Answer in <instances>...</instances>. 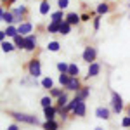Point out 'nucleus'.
<instances>
[{
    "label": "nucleus",
    "instance_id": "dca6fc26",
    "mask_svg": "<svg viewBox=\"0 0 130 130\" xmlns=\"http://www.w3.org/2000/svg\"><path fill=\"white\" fill-rule=\"evenodd\" d=\"M66 102H68V97H66V94H62V95H61L59 99H57V104H59V109H62V108H66V106H68Z\"/></svg>",
    "mask_w": 130,
    "mask_h": 130
},
{
    "label": "nucleus",
    "instance_id": "2f4dec72",
    "mask_svg": "<svg viewBox=\"0 0 130 130\" xmlns=\"http://www.w3.org/2000/svg\"><path fill=\"white\" fill-rule=\"evenodd\" d=\"M52 95H56V97H61L62 95V92L59 89H52Z\"/></svg>",
    "mask_w": 130,
    "mask_h": 130
},
{
    "label": "nucleus",
    "instance_id": "7c9ffc66",
    "mask_svg": "<svg viewBox=\"0 0 130 130\" xmlns=\"http://www.w3.org/2000/svg\"><path fill=\"white\" fill-rule=\"evenodd\" d=\"M61 18H62V12H54V14H52V19L54 21H62Z\"/></svg>",
    "mask_w": 130,
    "mask_h": 130
},
{
    "label": "nucleus",
    "instance_id": "2eb2a0df",
    "mask_svg": "<svg viewBox=\"0 0 130 130\" xmlns=\"http://www.w3.org/2000/svg\"><path fill=\"white\" fill-rule=\"evenodd\" d=\"M70 80H71V76L68 75V73H62L59 76V82H61V85H66L68 87V83H70Z\"/></svg>",
    "mask_w": 130,
    "mask_h": 130
},
{
    "label": "nucleus",
    "instance_id": "6ab92c4d",
    "mask_svg": "<svg viewBox=\"0 0 130 130\" xmlns=\"http://www.w3.org/2000/svg\"><path fill=\"white\" fill-rule=\"evenodd\" d=\"M57 70H59L61 75H62V73H68V71H70V66H68L66 62H59V64H57Z\"/></svg>",
    "mask_w": 130,
    "mask_h": 130
},
{
    "label": "nucleus",
    "instance_id": "f257e3e1",
    "mask_svg": "<svg viewBox=\"0 0 130 130\" xmlns=\"http://www.w3.org/2000/svg\"><path fill=\"white\" fill-rule=\"evenodd\" d=\"M12 116L18 121H24V123H30V125H38V118L33 116V115H24V113H12Z\"/></svg>",
    "mask_w": 130,
    "mask_h": 130
},
{
    "label": "nucleus",
    "instance_id": "39448f33",
    "mask_svg": "<svg viewBox=\"0 0 130 130\" xmlns=\"http://www.w3.org/2000/svg\"><path fill=\"white\" fill-rule=\"evenodd\" d=\"M24 43H26V47H24L26 50H33L35 49V43H37V38H35L33 35H28V37L24 38Z\"/></svg>",
    "mask_w": 130,
    "mask_h": 130
},
{
    "label": "nucleus",
    "instance_id": "7ed1b4c3",
    "mask_svg": "<svg viewBox=\"0 0 130 130\" xmlns=\"http://www.w3.org/2000/svg\"><path fill=\"white\" fill-rule=\"evenodd\" d=\"M30 75L31 76H40V61H37V59H33L30 62Z\"/></svg>",
    "mask_w": 130,
    "mask_h": 130
},
{
    "label": "nucleus",
    "instance_id": "72a5a7b5",
    "mask_svg": "<svg viewBox=\"0 0 130 130\" xmlns=\"http://www.w3.org/2000/svg\"><path fill=\"white\" fill-rule=\"evenodd\" d=\"M7 130H19V128H18V125H10Z\"/></svg>",
    "mask_w": 130,
    "mask_h": 130
},
{
    "label": "nucleus",
    "instance_id": "a878e982",
    "mask_svg": "<svg viewBox=\"0 0 130 130\" xmlns=\"http://www.w3.org/2000/svg\"><path fill=\"white\" fill-rule=\"evenodd\" d=\"M108 10H109L108 4H101L99 7H97V12H99V14H104V12H108Z\"/></svg>",
    "mask_w": 130,
    "mask_h": 130
},
{
    "label": "nucleus",
    "instance_id": "c9c22d12",
    "mask_svg": "<svg viewBox=\"0 0 130 130\" xmlns=\"http://www.w3.org/2000/svg\"><path fill=\"white\" fill-rule=\"evenodd\" d=\"M128 116H130V113H128Z\"/></svg>",
    "mask_w": 130,
    "mask_h": 130
},
{
    "label": "nucleus",
    "instance_id": "9d476101",
    "mask_svg": "<svg viewBox=\"0 0 130 130\" xmlns=\"http://www.w3.org/2000/svg\"><path fill=\"white\" fill-rule=\"evenodd\" d=\"M61 24L62 21H52V24H49V33H56L61 30Z\"/></svg>",
    "mask_w": 130,
    "mask_h": 130
},
{
    "label": "nucleus",
    "instance_id": "ddd939ff",
    "mask_svg": "<svg viewBox=\"0 0 130 130\" xmlns=\"http://www.w3.org/2000/svg\"><path fill=\"white\" fill-rule=\"evenodd\" d=\"M78 21H80V18H78L75 12H73V14H68V18H66V23H70V24H76Z\"/></svg>",
    "mask_w": 130,
    "mask_h": 130
},
{
    "label": "nucleus",
    "instance_id": "a211bd4d",
    "mask_svg": "<svg viewBox=\"0 0 130 130\" xmlns=\"http://www.w3.org/2000/svg\"><path fill=\"white\" fill-rule=\"evenodd\" d=\"M2 21H5V23H12V21H14V16H12L10 12H2Z\"/></svg>",
    "mask_w": 130,
    "mask_h": 130
},
{
    "label": "nucleus",
    "instance_id": "423d86ee",
    "mask_svg": "<svg viewBox=\"0 0 130 130\" xmlns=\"http://www.w3.org/2000/svg\"><path fill=\"white\" fill-rule=\"evenodd\" d=\"M95 115H97V118L108 120V118H109V109H108V108H97V109H95Z\"/></svg>",
    "mask_w": 130,
    "mask_h": 130
},
{
    "label": "nucleus",
    "instance_id": "0eeeda50",
    "mask_svg": "<svg viewBox=\"0 0 130 130\" xmlns=\"http://www.w3.org/2000/svg\"><path fill=\"white\" fill-rule=\"evenodd\" d=\"M99 71H101V66L97 64V62H92L90 68H89V75H87V76H97Z\"/></svg>",
    "mask_w": 130,
    "mask_h": 130
},
{
    "label": "nucleus",
    "instance_id": "20e7f679",
    "mask_svg": "<svg viewBox=\"0 0 130 130\" xmlns=\"http://www.w3.org/2000/svg\"><path fill=\"white\" fill-rule=\"evenodd\" d=\"M83 59L87 61V62H92V61L95 59V49L94 47H87L85 52H83Z\"/></svg>",
    "mask_w": 130,
    "mask_h": 130
},
{
    "label": "nucleus",
    "instance_id": "f8f14e48",
    "mask_svg": "<svg viewBox=\"0 0 130 130\" xmlns=\"http://www.w3.org/2000/svg\"><path fill=\"white\" fill-rule=\"evenodd\" d=\"M78 87H80V83H78V80H76V76H75V78L71 76L70 83H68V90H78Z\"/></svg>",
    "mask_w": 130,
    "mask_h": 130
},
{
    "label": "nucleus",
    "instance_id": "4be33fe9",
    "mask_svg": "<svg viewBox=\"0 0 130 130\" xmlns=\"http://www.w3.org/2000/svg\"><path fill=\"white\" fill-rule=\"evenodd\" d=\"M87 95H89V89H82L80 92H78V94H76V97H78V99H85V97H87Z\"/></svg>",
    "mask_w": 130,
    "mask_h": 130
},
{
    "label": "nucleus",
    "instance_id": "473e14b6",
    "mask_svg": "<svg viewBox=\"0 0 130 130\" xmlns=\"http://www.w3.org/2000/svg\"><path fill=\"white\" fill-rule=\"evenodd\" d=\"M59 7L61 9H66L68 7V0H59Z\"/></svg>",
    "mask_w": 130,
    "mask_h": 130
},
{
    "label": "nucleus",
    "instance_id": "6e6552de",
    "mask_svg": "<svg viewBox=\"0 0 130 130\" xmlns=\"http://www.w3.org/2000/svg\"><path fill=\"white\" fill-rule=\"evenodd\" d=\"M73 111H75V115H76V116H83V115H85V102H83V101H80Z\"/></svg>",
    "mask_w": 130,
    "mask_h": 130
},
{
    "label": "nucleus",
    "instance_id": "4468645a",
    "mask_svg": "<svg viewBox=\"0 0 130 130\" xmlns=\"http://www.w3.org/2000/svg\"><path fill=\"white\" fill-rule=\"evenodd\" d=\"M54 115H56V109H54L52 106L45 108V118H47V120H54Z\"/></svg>",
    "mask_w": 130,
    "mask_h": 130
},
{
    "label": "nucleus",
    "instance_id": "aec40b11",
    "mask_svg": "<svg viewBox=\"0 0 130 130\" xmlns=\"http://www.w3.org/2000/svg\"><path fill=\"white\" fill-rule=\"evenodd\" d=\"M12 49H14L12 43H9V42H2V50H4V52H10Z\"/></svg>",
    "mask_w": 130,
    "mask_h": 130
},
{
    "label": "nucleus",
    "instance_id": "9b49d317",
    "mask_svg": "<svg viewBox=\"0 0 130 130\" xmlns=\"http://www.w3.org/2000/svg\"><path fill=\"white\" fill-rule=\"evenodd\" d=\"M43 128H45V130H57V128H59V125H57L54 120H47L45 123H43Z\"/></svg>",
    "mask_w": 130,
    "mask_h": 130
},
{
    "label": "nucleus",
    "instance_id": "412c9836",
    "mask_svg": "<svg viewBox=\"0 0 130 130\" xmlns=\"http://www.w3.org/2000/svg\"><path fill=\"white\" fill-rule=\"evenodd\" d=\"M59 31L62 33V35H68V33H70V23H62Z\"/></svg>",
    "mask_w": 130,
    "mask_h": 130
},
{
    "label": "nucleus",
    "instance_id": "f03ea898",
    "mask_svg": "<svg viewBox=\"0 0 130 130\" xmlns=\"http://www.w3.org/2000/svg\"><path fill=\"white\" fill-rule=\"evenodd\" d=\"M111 104H113V111L115 113H121V109H123V101H121V97L116 92L111 94Z\"/></svg>",
    "mask_w": 130,
    "mask_h": 130
},
{
    "label": "nucleus",
    "instance_id": "1a4fd4ad",
    "mask_svg": "<svg viewBox=\"0 0 130 130\" xmlns=\"http://www.w3.org/2000/svg\"><path fill=\"white\" fill-rule=\"evenodd\" d=\"M31 31V24L30 23H23L19 28H18V33H21V35H26V33H30Z\"/></svg>",
    "mask_w": 130,
    "mask_h": 130
},
{
    "label": "nucleus",
    "instance_id": "c756f323",
    "mask_svg": "<svg viewBox=\"0 0 130 130\" xmlns=\"http://www.w3.org/2000/svg\"><path fill=\"white\" fill-rule=\"evenodd\" d=\"M121 127H125V128L130 127V116H125V118L121 120Z\"/></svg>",
    "mask_w": 130,
    "mask_h": 130
},
{
    "label": "nucleus",
    "instance_id": "c85d7f7f",
    "mask_svg": "<svg viewBox=\"0 0 130 130\" xmlns=\"http://www.w3.org/2000/svg\"><path fill=\"white\" fill-rule=\"evenodd\" d=\"M50 102H52V101H50V97H43V99H42V106H43V109H45V108H49Z\"/></svg>",
    "mask_w": 130,
    "mask_h": 130
},
{
    "label": "nucleus",
    "instance_id": "cd10ccee",
    "mask_svg": "<svg viewBox=\"0 0 130 130\" xmlns=\"http://www.w3.org/2000/svg\"><path fill=\"white\" fill-rule=\"evenodd\" d=\"M42 85H43L45 89H52V80H50V78H43V80H42Z\"/></svg>",
    "mask_w": 130,
    "mask_h": 130
},
{
    "label": "nucleus",
    "instance_id": "393cba45",
    "mask_svg": "<svg viewBox=\"0 0 130 130\" xmlns=\"http://www.w3.org/2000/svg\"><path fill=\"white\" fill-rule=\"evenodd\" d=\"M49 12V2H42L40 5V14H47Z\"/></svg>",
    "mask_w": 130,
    "mask_h": 130
},
{
    "label": "nucleus",
    "instance_id": "5701e85b",
    "mask_svg": "<svg viewBox=\"0 0 130 130\" xmlns=\"http://www.w3.org/2000/svg\"><path fill=\"white\" fill-rule=\"evenodd\" d=\"M14 42H16V45H18V47H26V43H24V38H21L19 35H18V37H14Z\"/></svg>",
    "mask_w": 130,
    "mask_h": 130
},
{
    "label": "nucleus",
    "instance_id": "f704fd0d",
    "mask_svg": "<svg viewBox=\"0 0 130 130\" xmlns=\"http://www.w3.org/2000/svg\"><path fill=\"white\" fill-rule=\"evenodd\" d=\"M95 130H102V128H95Z\"/></svg>",
    "mask_w": 130,
    "mask_h": 130
},
{
    "label": "nucleus",
    "instance_id": "f3484780",
    "mask_svg": "<svg viewBox=\"0 0 130 130\" xmlns=\"http://www.w3.org/2000/svg\"><path fill=\"white\" fill-rule=\"evenodd\" d=\"M78 66H76V64H70V71H68V75H70V76H73V78H75V76H76V75H78Z\"/></svg>",
    "mask_w": 130,
    "mask_h": 130
},
{
    "label": "nucleus",
    "instance_id": "b1692460",
    "mask_svg": "<svg viewBox=\"0 0 130 130\" xmlns=\"http://www.w3.org/2000/svg\"><path fill=\"white\" fill-rule=\"evenodd\" d=\"M5 33H7L9 37H18V30H16L14 26H9V28L5 30Z\"/></svg>",
    "mask_w": 130,
    "mask_h": 130
},
{
    "label": "nucleus",
    "instance_id": "bb28decb",
    "mask_svg": "<svg viewBox=\"0 0 130 130\" xmlns=\"http://www.w3.org/2000/svg\"><path fill=\"white\" fill-rule=\"evenodd\" d=\"M49 50L57 52V50H59V43H57V42H50V43H49Z\"/></svg>",
    "mask_w": 130,
    "mask_h": 130
}]
</instances>
